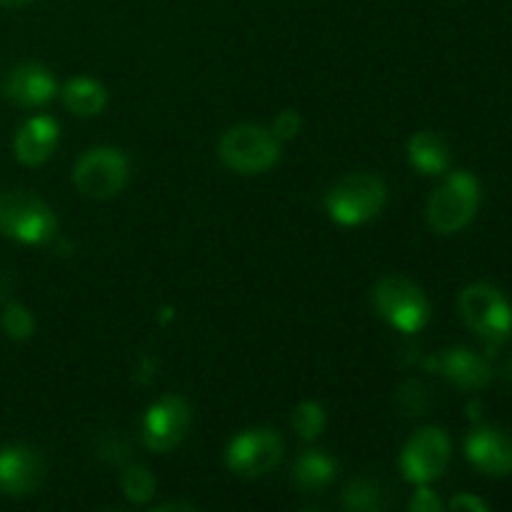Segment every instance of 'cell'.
<instances>
[{
	"label": "cell",
	"mask_w": 512,
	"mask_h": 512,
	"mask_svg": "<svg viewBox=\"0 0 512 512\" xmlns=\"http://www.w3.org/2000/svg\"><path fill=\"white\" fill-rule=\"evenodd\" d=\"M388 203L383 178L373 173H350L325 195V210L340 225H363L380 215Z\"/></svg>",
	"instance_id": "cell-1"
},
{
	"label": "cell",
	"mask_w": 512,
	"mask_h": 512,
	"mask_svg": "<svg viewBox=\"0 0 512 512\" xmlns=\"http://www.w3.org/2000/svg\"><path fill=\"white\" fill-rule=\"evenodd\" d=\"M480 183L468 170H455L428 200V223L435 233L453 235L463 230L478 213Z\"/></svg>",
	"instance_id": "cell-2"
},
{
	"label": "cell",
	"mask_w": 512,
	"mask_h": 512,
	"mask_svg": "<svg viewBox=\"0 0 512 512\" xmlns=\"http://www.w3.org/2000/svg\"><path fill=\"white\" fill-rule=\"evenodd\" d=\"M220 160L240 175H258L273 168L280 158V140L263 125H235L220 138Z\"/></svg>",
	"instance_id": "cell-3"
},
{
	"label": "cell",
	"mask_w": 512,
	"mask_h": 512,
	"mask_svg": "<svg viewBox=\"0 0 512 512\" xmlns=\"http://www.w3.org/2000/svg\"><path fill=\"white\" fill-rule=\"evenodd\" d=\"M58 230L53 210L23 190L0 193V233L25 245L48 243Z\"/></svg>",
	"instance_id": "cell-4"
},
{
	"label": "cell",
	"mask_w": 512,
	"mask_h": 512,
	"mask_svg": "<svg viewBox=\"0 0 512 512\" xmlns=\"http://www.w3.org/2000/svg\"><path fill=\"white\" fill-rule=\"evenodd\" d=\"M460 315L488 345H500L512 333V305L498 288L475 283L460 293Z\"/></svg>",
	"instance_id": "cell-5"
},
{
	"label": "cell",
	"mask_w": 512,
	"mask_h": 512,
	"mask_svg": "<svg viewBox=\"0 0 512 512\" xmlns=\"http://www.w3.org/2000/svg\"><path fill=\"white\" fill-rule=\"evenodd\" d=\"M373 303L378 313L400 333H418L430 315L428 298L413 280L403 275H388L373 288Z\"/></svg>",
	"instance_id": "cell-6"
},
{
	"label": "cell",
	"mask_w": 512,
	"mask_h": 512,
	"mask_svg": "<svg viewBox=\"0 0 512 512\" xmlns=\"http://www.w3.org/2000/svg\"><path fill=\"white\" fill-rule=\"evenodd\" d=\"M73 183L85 198L108 200L128 183V160L115 148H93L75 163Z\"/></svg>",
	"instance_id": "cell-7"
},
{
	"label": "cell",
	"mask_w": 512,
	"mask_h": 512,
	"mask_svg": "<svg viewBox=\"0 0 512 512\" xmlns=\"http://www.w3.org/2000/svg\"><path fill=\"white\" fill-rule=\"evenodd\" d=\"M450 463V438L440 428H423L408 440L400 453V470L405 480L428 485L445 473Z\"/></svg>",
	"instance_id": "cell-8"
},
{
	"label": "cell",
	"mask_w": 512,
	"mask_h": 512,
	"mask_svg": "<svg viewBox=\"0 0 512 512\" xmlns=\"http://www.w3.org/2000/svg\"><path fill=\"white\" fill-rule=\"evenodd\" d=\"M283 458V440L268 428L245 430L228 445V468L240 478H260Z\"/></svg>",
	"instance_id": "cell-9"
},
{
	"label": "cell",
	"mask_w": 512,
	"mask_h": 512,
	"mask_svg": "<svg viewBox=\"0 0 512 512\" xmlns=\"http://www.w3.org/2000/svg\"><path fill=\"white\" fill-rule=\"evenodd\" d=\"M190 428V408L180 395H165L150 405L143 418V440L155 453H168Z\"/></svg>",
	"instance_id": "cell-10"
},
{
	"label": "cell",
	"mask_w": 512,
	"mask_h": 512,
	"mask_svg": "<svg viewBox=\"0 0 512 512\" xmlns=\"http://www.w3.org/2000/svg\"><path fill=\"white\" fill-rule=\"evenodd\" d=\"M465 455L480 473L490 478H505L512 473V438L505 430L483 425L465 440Z\"/></svg>",
	"instance_id": "cell-11"
},
{
	"label": "cell",
	"mask_w": 512,
	"mask_h": 512,
	"mask_svg": "<svg viewBox=\"0 0 512 512\" xmlns=\"http://www.w3.org/2000/svg\"><path fill=\"white\" fill-rule=\"evenodd\" d=\"M45 478V463L33 448L25 445H8L0 450V493L28 495L40 488Z\"/></svg>",
	"instance_id": "cell-12"
},
{
	"label": "cell",
	"mask_w": 512,
	"mask_h": 512,
	"mask_svg": "<svg viewBox=\"0 0 512 512\" xmlns=\"http://www.w3.org/2000/svg\"><path fill=\"white\" fill-rule=\"evenodd\" d=\"M58 93V83L48 68L38 63H23L10 70L3 80V95L23 108H38L50 103Z\"/></svg>",
	"instance_id": "cell-13"
},
{
	"label": "cell",
	"mask_w": 512,
	"mask_h": 512,
	"mask_svg": "<svg viewBox=\"0 0 512 512\" xmlns=\"http://www.w3.org/2000/svg\"><path fill=\"white\" fill-rule=\"evenodd\" d=\"M60 138V125L55 123L48 115H38V118H30L23 128L18 130L13 140L15 158L23 165H43L45 160L53 155L55 145Z\"/></svg>",
	"instance_id": "cell-14"
},
{
	"label": "cell",
	"mask_w": 512,
	"mask_h": 512,
	"mask_svg": "<svg viewBox=\"0 0 512 512\" xmlns=\"http://www.w3.org/2000/svg\"><path fill=\"white\" fill-rule=\"evenodd\" d=\"M435 368L463 390H480L490 383L493 370L480 355H475L468 348H450L435 360Z\"/></svg>",
	"instance_id": "cell-15"
},
{
	"label": "cell",
	"mask_w": 512,
	"mask_h": 512,
	"mask_svg": "<svg viewBox=\"0 0 512 512\" xmlns=\"http://www.w3.org/2000/svg\"><path fill=\"white\" fill-rule=\"evenodd\" d=\"M408 158L420 173L440 175L450 168V145L433 130H420L408 140Z\"/></svg>",
	"instance_id": "cell-16"
},
{
	"label": "cell",
	"mask_w": 512,
	"mask_h": 512,
	"mask_svg": "<svg viewBox=\"0 0 512 512\" xmlns=\"http://www.w3.org/2000/svg\"><path fill=\"white\" fill-rule=\"evenodd\" d=\"M63 103L78 118H93V115L103 113L108 93L98 80L75 78L63 88Z\"/></svg>",
	"instance_id": "cell-17"
},
{
	"label": "cell",
	"mask_w": 512,
	"mask_h": 512,
	"mask_svg": "<svg viewBox=\"0 0 512 512\" xmlns=\"http://www.w3.org/2000/svg\"><path fill=\"white\" fill-rule=\"evenodd\" d=\"M390 493L393 490L383 480H350L343 490V505L353 512H380L390 505Z\"/></svg>",
	"instance_id": "cell-18"
},
{
	"label": "cell",
	"mask_w": 512,
	"mask_h": 512,
	"mask_svg": "<svg viewBox=\"0 0 512 512\" xmlns=\"http://www.w3.org/2000/svg\"><path fill=\"white\" fill-rule=\"evenodd\" d=\"M335 478V463L328 455L318 453V450H308L298 458L293 468V480L300 490L305 493H320L328 488Z\"/></svg>",
	"instance_id": "cell-19"
},
{
	"label": "cell",
	"mask_w": 512,
	"mask_h": 512,
	"mask_svg": "<svg viewBox=\"0 0 512 512\" xmlns=\"http://www.w3.org/2000/svg\"><path fill=\"white\" fill-rule=\"evenodd\" d=\"M0 325H3L5 335L15 343H23V340H30L35 333V318L25 305L20 303H8L3 308V315H0Z\"/></svg>",
	"instance_id": "cell-20"
},
{
	"label": "cell",
	"mask_w": 512,
	"mask_h": 512,
	"mask_svg": "<svg viewBox=\"0 0 512 512\" xmlns=\"http://www.w3.org/2000/svg\"><path fill=\"white\" fill-rule=\"evenodd\" d=\"M293 428L303 440H315L325 430V408L315 400H303L293 410Z\"/></svg>",
	"instance_id": "cell-21"
},
{
	"label": "cell",
	"mask_w": 512,
	"mask_h": 512,
	"mask_svg": "<svg viewBox=\"0 0 512 512\" xmlns=\"http://www.w3.org/2000/svg\"><path fill=\"white\" fill-rule=\"evenodd\" d=\"M120 485H123V493L130 503H148L155 495V478L143 465H130L120 478Z\"/></svg>",
	"instance_id": "cell-22"
},
{
	"label": "cell",
	"mask_w": 512,
	"mask_h": 512,
	"mask_svg": "<svg viewBox=\"0 0 512 512\" xmlns=\"http://www.w3.org/2000/svg\"><path fill=\"white\" fill-rule=\"evenodd\" d=\"M398 403L405 413L423 415L428 410V398H425V388L420 383H408L398 390Z\"/></svg>",
	"instance_id": "cell-23"
},
{
	"label": "cell",
	"mask_w": 512,
	"mask_h": 512,
	"mask_svg": "<svg viewBox=\"0 0 512 512\" xmlns=\"http://www.w3.org/2000/svg\"><path fill=\"white\" fill-rule=\"evenodd\" d=\"M300 128H303V118H300L298 110H283V113L273 120V128L270 130H273L275 138L283 143V140H293L295 135L300 133Z\"/></svg>",
	"instance_id": "cell-24"
},
{
	"label": "cell",
	"mask_w": 512,
	"mask_h": 512,
	"mask_svg": "<svg viewBox=\"0 0 512 512\" xmlns=\"http://www.w3.org/2000/svg\"><path fill=\"white\" fill-rule=\"evenodd\" d=\"M408 508L413 512H440L443 510V503H440V498L433 493V490L420 485V488L413 493V498H410Z\"/></svg>",
	"instance_id": "cell-25"
},
{
	"label": "cell",
	"mask_w": 512,
	"mask_h": 512,
	"mask_svg": "<svg viewBox=\"0 0 512 512\" xmlns=\"http://www.w3.org/2000/svg\"><path fill=\"white\" fill-rule=\"evenodd\" d=\"M450 510L453 512H488V503L480 500L473 493H460L450 500Z\"/></svg>",
	"instance_id": "cell-26"
},
{
	"label": "cell",
	"mask_w": 512,
	"mask_h": 512,
	"mask_svg": "<svg viewBox=\"0 0 512 512\" xmlns=\"http://www.w3.org/2000/svg\"><path fill=\"white\" fill-rule=\"evenodd\" d=\"M13 288H15L13 273H10V270L5 268V265H0V303H5V300L10 298Z\"/></svg>",
	"instance_id": "cell-27"
},
{
	"label": "cell",
	"mask_w": 512,
	"mask_h": 512,
	"mask_svg": "<svg viewBox=\"0 0 512 512\" xmlns=\"http://www.w3.org/2000/svg\"><path fill=\"white\" fill-rule=\"evenodd\" d=\"M158 512H168V510H185V512H193V505H185V503H165L155 508Z\"/></svg>",
	"instance_id": "cell-28"
},
{
	"label": "cell",
	"mask_w": 512,
	"mask_h": 512,
	"mask_svg": "<svg viewBox=\"0 0 512 512\" xmlns=\"http://www.w3.org/2000/svg\"><path fill=\"white\" fill-rule=\"evenodd\" d=\"M25 3H33V0H0L3 8H18V5H25Z\"/></svg>",
	"instance_id": "cell-29"
}]
</instances>
